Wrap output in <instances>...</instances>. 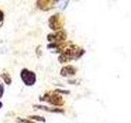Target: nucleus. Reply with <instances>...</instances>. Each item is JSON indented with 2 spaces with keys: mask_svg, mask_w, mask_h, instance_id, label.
Returning a JSON list of instances; mask_svg holds the SVG:
<instances>
[{
  "mask_svg": "<svg viewBox=\"0 0 131 123\" xmlns=\"http://www.w3.org/2000/svg\"><path fill=\"white\" fill-rule=\"evenodd\" d=\"M20 77H21L23 82L26 85H33L35 83L36 76L33 71H29L28 69H23L20 72Z\"/></svg>",
  "mask_w": 131,
  "mask_h": 123,
  "instance_id": "f257e3e1",
  "label": "nucleus"
},
{
  "mask_svg": "<svg viewBox=\"0 0 131 123\" xmlns=\"http://www.w3.org/2000/svg\"><path fill=\"white\" fill-rule=\"evenodd\" d=\"M43 100L48 101L49 103L53 105H61L63 104L62 98L58 95V94H52V95H48V94H45L44 98L42 99Z\"/></svg>",
  "mask_w": 131,
  "mask_h": 123,
  "instance_id": "f03ea898",
  "label": "nucleus"
},
{
  "mask_svg": "<svg viewBox=\"0 0 131 123\" xmlns=\"http://www.w3.org/2000/svg\"><path fill=\"white\" fill-rule=\"evenodd\" d=\"M75 73V69L72 66H66L63 67L61 71V75L62 76H73Z\"/></svg>",
  "mask_w": 131,
  "mask_h": 123,
  "instance_id": "7ed1b4c3",
  "label": "nucleus"
},
{
  "mask_svg": "<svg viewBox=\"0 0 131 123\" xmlns=\"http://www.w3.org/2000/svg\"><path fill=\"white\" fill-rule=\"evenodd\" d=\"M35 107H38L39 109L44 110V111H48V112H63V110L61 109H58V108H50V107L43 106V105H35Z\"/></svg>",
  "mask_w": 131,
  "mask_h": 123,
  "instance_id": "20e7f679",
  "label": "nucleus"
},
{
  "mask_svg": "<svg viewBox=\"0 0 131 123\" xmlns=\"http://www.w3.org/2000/svg\"><path fill=\"white\" fill-rule=\"evenodd\" d=\"M2 79H3V81L6 84H11L12 81H11V78L9 77V75H7V74H2Z\"/></svg>",
  "mask_w": 131,
  "mask_h": 123,
  "instance_id": "39448f33",
  "label": "nucleus"
},
{
  "mask_svg": "<svg viewBox=\"0 0 131 123\" xmlns=\"http://www.w3.org/2000/svg\"><path fill=\"white\" fill-rule=\"evenodd\" d=\"M30 118H32V119L37 120V121L45 122V118H43V117H38V116H30Z\"/></svg>",
  "mask_w": 131,
  "mask_h": 123,
  "instance_id": "423d86ee",
  "label": "nucleus"
},
{
  "mask_svg": "<svg viewBox=\"0 0 131 123\" xmlns=\"http://www.w3.org/2000/svg\"><path fill=\"white\" fill-rule=\"evenodd\" d=\"M3 92H4V86H3V84H2V83L0 82V98L2 97Z\"/></svg>",
  "mask_w": 131,
  "mask_h": 123,
  "instance_id": "0eeeda50",
  "label": "nucleus"
},
{
  "mask_svg": "<svg viewBox=\"0 0 131 123\" xmlns=\"http://www.w3.org/2000/svg\"><path fill=\"white\" fill-rule=\"evenodd\" d=\"M56 92H60V93H63V94H69V91H65V90H61V89H56Z\"/></svg>",
  "mask_w": 131,
  "mask_h": 123,
  "instance_id": "6e6552de",
  "label": "nucleus"
},
{
  "mask_svg": "<svg viewBox=\"0 0 131 123\" xmlns=\"http://www.w3.org/2000/svg\"><path fill=\"white\" fill-rule=\"evenodd\" d=\"M20 121V122H23V123H33V122H30V121H27V120H24V119H18Z\"/></svg>",
  "mask_w": 131,
  "mask_h": 123,
  "instance_id": "1a4fd4ad",
  "label": "nucleus"
},
{
  "mask_svg": "<svg viewBox=\"0 0 131 123\" xmlns=\"http://www.w3.org/2000/svg\"><path fill=\"white\" fill-rule=\"evenodd\" d=\"M3 20V13H2V11H0V21Z\"/></svg>",
  "mask_w": 131,
  "mask_h": 123,
  "instance_id": "9d476101",
  "label": "nucleus"
},
{
  "mask_svg": "<svg viewBox=\"0 0 131 123\" xmlns=\"http://www.w3.org/2000/svg\"><path fill=\"white\" fill-rule=\"evenodd\" d=\"M2 107V102H0V108H1V107Z\"/></svg>",
  "mask_w": 131,
  "mask_h": 123,
  "instance_id": "9b49d317",
  "label": "nucleus"
}]
</instances>
